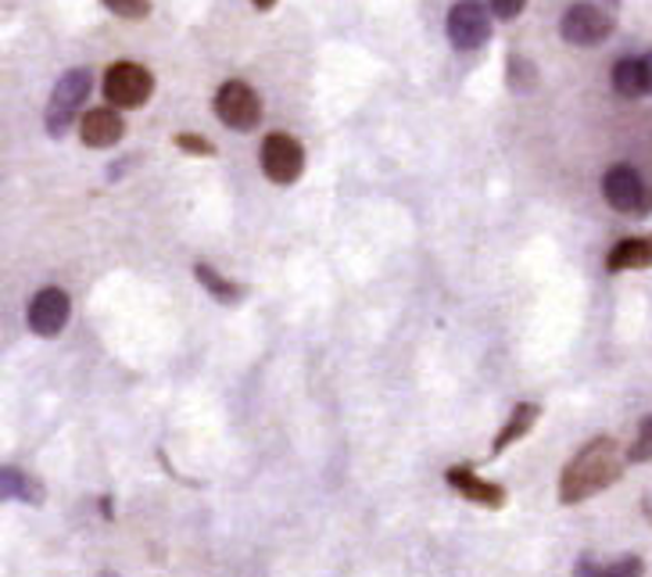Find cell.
<instances>
[{"label":"cell","mask_w":652,"mask_h":577,"mask_svg":"<svg viewBox=\"0 0 652 577\" xmlns=\"http://www.w3.org/2000/svg\"><path fill=\"white\" fill-rule=\"evenodd\" d=\"M624 448H620L613 438H595L588 441L581 452L563 467L560 477V503L563 506H578L592 495L606 491L610 485H616L620 474H624Z\"/></svg>","instance_id":"obj_1"},{"label":"cell","mask_w":652,"mask_h":577,"mask_svg":"<svg viewBox=\"0 0 652 577\" xmlns=\"http://www.w3.org/2000/svg\"><path fill=\"white\" fill-rule=\"evenodd\" d=\"M90 83H93L90 69H69L66 76L58 79L51 101H47V133L51 137L69 133V126L79 116V105L90 98Z\"/></svg>","instance_id":"obj_2"},{"label":"cell","mask_w":652,"mask_h":577,"mask_svg":"<svg viewBox=\"0 0 652 577\" xmlns=\"http://www.w3.org/2000/svg\"><path fill=\"white\" fill-rule=\"evenodd\" d=\"M154 93V76L137 61H116L104 72V98L111 108H144Z\"/></svg>","instance_id":"obj_3"},{"label":"cell","mask_w":652,"mask_h":577,"mask_svg":"<svg viewBox=\"0 0 652 577\" xmlns=\"http://www.w3.org/2000/svg\"><path fill=\"white\" fill-rule=\"evenodd\" d=\"M215 116L222 126H230L237 133H248L262 122V98L254 93V87L230 79L215 90Z\"/></svg>","instance_id":"obj_4"},{"label":"cell","mask_w":652,"mask_h":577,"mask_svg":"<svg viewBox=\"0 0 652 577\" xmlns=\"http://www.w3.org/2000/svg\"><path fill=\"white\" fill-rule=\"evenodd\" d=\"M613 14L602 11L599 4H574L566 8V14L560 19V37L574 47H599L613 37Z\"/></svg>","instance_id":"obj_5"},{"label":"cell","mask_w":652,"mask_h":577,"mask_svg":"<svg viewBox=\"0 0 652 577\" xmlns=\"http://www.w3.org/2000/svg\"><path fill=\"white\" fill-rule=\"evenodd\" d=\"M262 172L280 187L294 183L305 172V148L291 133H269L262 140Z\"/></svg>","instance_id":"obj_6"},{"label":"cell","mask_w":652,"mask_h":577,"mask_svg":"<svg viewBox=\"0 0 652 577\" xmlns=\"http://www.w3.org/2000/svg\"><path fill=\"white\" fill-rule=\"evenodd\" d=\"M444 29H449L452 47H459V51H477V47H484L491 40V14L481 4H473V0H463V4H455L449 11Z\"/></svg>","instance_id":"obj_7"},{"label":"cell","mask_w":652,"mask_h":577,"mask_svg":"<svg viewBox=\"0 0 652 577\" xmlns=\"http://www.w3.org/2000/svg\"><path fill=\"white\" fill-rule=\"evenodd\" d=\"M69 295L58 291V287H47L33 298V306H29V330L40 334V338H58L61 330L69 324Z\"/></svg>","instance_id":"obj_8"},{"label":"cell","mask_w":652,"mask_h":577,"mask_svg":"<svg viewBox=\"0 0 652 577\" xmlns=\"http://www.w3.org/2000/svg\"><path fill=\"white\" fill-rule=\"evenodd\" d=\"M602 195L616 208V212H642L645 208V183L642 176L631 166H613L606 176H602Z\"/></svg>","instance_id":"obj_9"},{"label":"cell","mask_w":652,"mask_h":577,"mask_svg":"<svg viewBox=\"0 0 652 577\" xmlns=\"http://www.w3.org/2000/svg\"><path fill=\"white\" fill-rule=\"evenodd\" d=\"M126 133V122L116 108H90L83 119H79V137H83L87 148H116Z\"/></svg>","instance_id":"obj_10"},{"label":"cell","mask_w":652,"mask_h":577,"mask_svg":"<svg viewBox=\"0 0 652 577\" xmlns=\"http://www.w3.org/2000/svg\"><path fill=\"white\" fill-rule=\"evenodd\" d=\"M444 480L463 495V499L477 503V506H488V509H499L505 506V488L502 485H491V480H481L477 474H470L467 467H452L444 474Z\"/></svg>","instance_id":"obj_11"},{"label":"cell","mask_w":652,"mask_h":577,"mask_svg":"<svg viewBox=\"0 0 652 577\" xmlns=\"http://www.w3.org/2000/svg\"><path fill=\"white\" fill-rule=\"evenodd\" d=\"M0 503H29V506H40L43 503V485H40L37 477H29L26 470L0 467Z\"/></svg>","instance_id":"obj_12"},{"label":"cell","mask_w":652,"mask_h":577,"mask_svg":"<svg viewBox=\"0 0 652 577\" xmlns=\"http://www.w3.org/2000/svg\"><path fill=\"white\" fill-rule=\"evenodd\" d=\"M610 272H624V269H649L652 266V240L642 237H628L613 245L610 259H606Z\"/></svg>","instance_id":"obj_13"},{"label":"cell","mask_w":652,"mask_h":577,"mask_svg":"<svg viewBox=\"0 0 652 577\" xmlns=\"http://www.w3.org/2000/svg\"><path fill=\"white\" fill-rule=\"evenodd\" d=\"M538 416H542V409L538 406H531V402H520L516 409H513V416L505 420V427L499 430V438H495V445H491V456H502L509 445L513 441H520L528 430L538 424Z\"/></svg>","instance_id":"obj_14"},{"label":"cell","mask_w":652,"mask_h":577,"mask_svg":"<svg viewBox=\"0 0 652 577\" xmlns=\"http://www.w3.org/2000/svg\"><path fill=\"white\" fill-rule=\"evenodd\" d=\"M645 564L639 556H620L613 564H595V559H581L574 567V577H642Z\"/></svg>","instance_id":"obj_15"},{"label":"cell","mask_w":652,"mask_h":577,"mask_svg":"<svg viewBox=\"0 0 652 577\" xmlns=\"http://www.w3.org/2000/svg\"><path fill=\"white\" fill-rule=\"evenodd\" d=\"M613 90L620 98H645V72L642 58H620L613 66Z\"/></svg>","instance_id":"obj_16"},{"label":"cell","mask_w":652,"mask_h":577,"mask_svg":"<svg viewBox=\"0 0 652 577\" xmlns=\"http://www.w3.org/2000/svg\"><path fill=\"white\" fill-rule=\"evenodd\" d=\"M194 277L209 287V291L219 298V301H227V306H233V301H241L244 298V287H237V283H230L227 277H219V272L212 269V266H204V262H198L194 266Z\"/></svg>","instance_id":"obj_17"},{"label":"cell","mask_w":652,"mask_h":577,"mask_svg":"<svg viewBox=\"0 0 652 577\" xmlns=\"http://www.w3.org/2000/svg\"><path fill=\"white\" fill-rule=\"evenodd\" d=\"M505 83H509V90H516V93H531V90H534V83H538V69H534V61L520 58V54L509 58V61H505Z\"/></svg>","instance_id":"obj_18"},{"label":"cell","mask_w":652,"mask_h":577,"mask_svg":"<svg viewBox=\"0 0 652 577\" xmlns=\"http://www.w3.org/2000/svg\"><path fill=\"white\" fill-rule=\"evenodd\" d=\"M104 8L119 19H148L151 14V0H104Z\"/></svg>","instance_id":"obj_19"},{"label":"cell","mask_w":652,"mask_h":577,"mask_svg":"<svg viewBox=\"0 0 652 577\" xmlns=\"http://www.w3.org/2000/svg\"><path fill=\"white\" fill-rule=\"evenodd\" d=\"M628 459H631V462H649V459H652V416L642 424V430H639V438H634Z\"/></svg>","instance_id":"obj_20"},{"label":"cell","mask_w":652,"mask_h":577,"mask_svg":"<svg viewBox=\"0 0 652 577\" xmlns=\"http://www.w3.org/2000/svg\"><path fill=\"white\" fill-rule=\"evenodd\" d=\"M177 148H183L187 155H201V158H212L215 148H212V140H204L198 133H180L177 137Z\"/></svg>","instance_id":"obj_21"},{"label":"cell","mask_w":652,"mask_h":577,"mask_svg":"<svg viewBox=\"0 0 652 577\" xmlns=\"http://www.w3.org/2000/svg\"><path fill=\"white\" fill-rule=\"evenodd\" d=\"M523 8H528V0H491V11H495L499 19H505V22L520 19Z\"/></svg>","instance_id":"obj_22"},{"label":"cell","mask_w":652,"mask_h":577,"mask_svg":"<svg viewBox=\"0 0 652 577\" xmlns=\"http://www.w3.org/2000/svg\"><path fill=\"white\" fill-rule=\"evenodd\" d=\"M642 72H645V93H652V51L642 58Z\"/></svg>","instance_id":"obj_23"},{"label":"cell","mask_w":652,"mask_h":577,"mask_svg":"<svg viewBox=\"0 0 652 577\" xmlns=\"http://www.w3.org/2000/svg\"><path fill=\"white\" fill-rule=\"evenodd\" d=\"M251 4H254V8H259V11H269V8H273V4H277V0H251Z\"/></svg>","instance_id":"obj_24"},{"label":"cell","mask_w":652,"mask_h":577,"mask_svg":"<svg viewBox=\"0 0 652 577\" xmlns=\"http://www.w3.org/2000/svg\"><path fill=\"white\" fill-rule=\"evenodd\" d=\"M101 577H116V574H101Z\"/></svg>","instance_id":"obj_25"}]
</instances>
